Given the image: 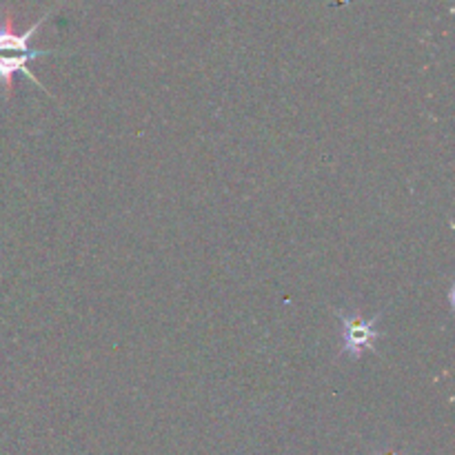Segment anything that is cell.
<instances>
[{
	"instance_id": "6da1fadb",
	"label": "cell",
	"mask_w": 455,
	"mask_h": 455,
	"mask_svg": "<svg viewBox=\"0 0 455 455\" xmlns=\"http://www.w3.org/2000/svg\"><path fill=\"white\" fill-rule=\"evenodd\" d=\"M52 12L44 13L38 22H34V25H31L27 31H22V34H16V31H13L12 20H9L7 16H0V87H3L4 96H12L13 76L16 74L27 76L36 87L47 92V87H43L40 80L29 71V62L40 56H52V53H58L53 52V49H47V52H44V49L31 47V38H34L36 31L40 29V25L47 20Z\"/></svg>"
},
{
	"instance_id": "7a4b0ae2",
	"label": "cell",
	"mask_w": 455,
	"mask_h": 455,
	"mask_svg": "<svg viewBox=\"0 0 455 455\" xmlns=\"http://www.w3.org/2000/svg\"><path fill=\"white\" fill-rule=\"evenodd\" d=\"M336 315L342 323V354L349 355L351 360H358L360 355L371 351L376 354V342L380 338L378 331V320L380 314H376L373 318H363V315L355 314H345V311L338 309Z\"/></svg>"
}]
</instances>
